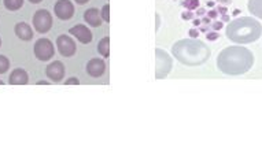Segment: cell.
<instances>
[{"mask_svg":"<svg viewBox=\"0 0 262 148\" xmlns=\"http://www.w3.org/2000/svg\"><path fill=\"white\" fill-rule=\"evenodd\" d=\"M14 33L17 34V37L24 41H29L33 39V30L25 22H18L14 27Z\"/></svg>","mask_w":262,"mask_h":148,"instance_id":"obj_13","label":"cell"},{"mask_svg":"<svg viewBox=\"0 0 262 148\" xmlns=\"http://www.w3.org/2000/svg\"><path fill=\"white\" fill-rule=\"evenodd\" d=\"M46 75L51 82H61L65 77V66L59 61H55L50 63L46 69Z\"/></svg>","mask_w":262,"mask_h":148,"instance_id":"obj_9","label":"cell"},{"mask_svg":"<svg viewBox=\"0 0 262 148\" xmlns=\"http://www.w3.org/2000/svg\"><path fill=\"white\" fill-rule=\"evenodd\" d=\"M210 54L211 51L208 44L198 39H184L176 41L172 46V55L180 63L189 68L203 65L205 62L209 61Z\"/></svg>","mask_w":262,"mask_h":148,"instance_id":"obj_2","label":"cell"},{"mask_svg":"<svg viewBox=\"0 0 262 148\" xmlns=\"http://www.w3.org/2000/svg\"><path fill=\"white\" fill-rule=\"evenodd\" d=\"M106 70V63L103 59H99V58H94L87 63V73L94 77V78H99L103 75Z\"/></svg>","mask_w":262,"mask_h":148,"instance_id":"obj_11","label":"cell"},{"mask_svg":"<svg viewBox=\"0 0 262 148\" xmlns=\"http://www.w3.org/2000/svg\"><path fill=\"white\" fill-rule=\"evenodd\" d=\"M69 33L77 37V40L82 44H89L92 41V32L85 25H76L69 30Z\"/></svg>","mask_w":262,"mask_h":148,"instance_id":"obj_10","label":"cell"},{"mask_svg":"<svg viewBox=\"0 0 262 148\" xmlns=\"http://www.w3.org/2000/svg\"><path fill=\"white\" fill-rule=\"evenodd\" d=\"M254 55L249 48L231 46L222 49L217 56V68L225 75H242L251 70Z\"/></svg>","mask_w":262,"mask_h":148,"instance_id":"obj_1","label":"cell"},{"mask_svg":"<svg viewBox=\"0 0 262 148\" xmlns=\"http://www.w3.org/2000/svg\"><path fill=\"white\" fill-rule=\"evenodd\" d=\"M201 30H202V32H208V27H206V26L201 27Z\"/></svg>","mask_w":262,"mask_h":148,"instance_id":"obj_38","label":"cell"},{"mask_svg":"<svg viewBox=\"0 0 262 148\" xmlns=\"http://www.w3.org/2000/svg\"><path fill=\"white\" fill-rule=\"evenodd\" d=\"M84 21L88 22L89 26L99 27L102 25V17L98 8H88L84 13Z\"/></svg>","mask_w":262,"mask_h":148,"instance_id":"obj_14","label":"cell"},{"mask_svg":"<svg viewBox=\"0 0 262 148\" xmlns=\"http://www.w3.org/2000/svg\"><path fill=\"white\" fill-rule=\"evenodd\" d=\"M56 47H58L59 54L62 56H65V58L73 56V55H76V51H77L76 41L70 36H66V34H62L56 39Z\"/></svg>","mask_w":262,"mask_h":148,"instance_id":"obj_7","label":"cell"},{"mask_svg":"<svg viewBox=\"0 0 262 148\" xmlns=\"http://www.w3.org/2000/svg\"><path fill=\"white\" fill-rule=\"evenodd\" d=\"M218 3H222V4H231L232 3V0H217Z\"/></svg>","mask_w":262,"mask_h":148,"instance_id":"obj_32","label":"cell"},{"mask_svg":"<svg viewBox=\"0 0 262 148\" xmlns=\"http://www.w3.org/2000/svg\"><path fill=\"white\" fill-rule=\"evenodd\" d=\"M172 66H173L172 56L166 51L157 48L155 49V78H158V80L166 78L172 70Z\"/></svg>","mask_w":262,"mask_h":148,"instance_id":"obj_4","label":"cell"},{"mask_svg":"<svg viewBox=\"0 0 262 148\" xmlns=\"http://www.w3.org/2000/svg\"><path fill=\"white\" fill-rule=\"evenodd\" d=\"M208 6L209 7H213V6H214V3H213V1H208Z\"/></svg>","mask_w":262,"mask_h":148,"instance_id":"obj_37","label":"cell"},{"mask_svg":"<svg viewBox=\"0 0 262 148\" xmlns=\"http://www.w3.org/2000/svg\"><path fill=\"white\" fill-rule=\"evenodd\" d=\"M196 10H198V11H196V15H198V17H202V15L206 14V10H205V8H196Z\"/></svg>","mask_w":262,"mask_h":148,"instance_id":"obj_28","label":"cell"},{"mask_svg":"<svg viewBox=\"0 0 262 148\" xmlns=\"http://www.w3.org/2000/svg\"><path fill=\"white\" fill-rule=\"evenodd\" d=\"M29 82V75L24 69H15L10 74L8 84L10 85H26Z\"/></svg>","mask_w":262,"mask_h":148,"instance_id":"obj_12","label":"cell"},{"mask_svg":"<svg viewBox=\"0 0 262 148\" xmlns=\"http://www.w3.org/2000/svg\"><path fill=\"white\" fill-rule=\"evenodd\" d=\"M98 52L103 56V58H108L110 56V37H103L99 44H98Z\"/></svg>","mask_w":262,"mask_h":148,"instance_id":"obj_16","label":"cell"},{"mask_svg":"<svg viewBox=\"0 0 262 148\" xmlns=\"http://www.w3.org/2000/svg\"><path fill=\"white\" fill-rule=\"evenodd\" d=\"M192 24H194V26H199L202 24V21L199 20V18H195V20L192 21Z\"/></svg>","mask_w":262,"mask_h":148,"instance_id":"obj_29","label":"cell"},{"mask_svg":"<svg viewBox=\"0 0 262 148\" xmlns=\"http://www.w3.org/2000/svg\"><path fill=\"white\" fill-rule=\"evenodd\" d=\"M217 13L218 14H222V15H224V14H227V7H218V8H217Z\"/></svg>","mask_w":262,"mask_h":148,"instance_id":"obj_27","label":"cell"},{"mask_svg":"<svg viewBox=\"0 0 262 148\" xmlns=\"http://www.w3.org/2000/svg\"><path fill=\"white\" fill-rule=\"evenodd\" d=\"M247 8L254 17L262 20V0H249Z\"/></svg>","mask_w":262,"mask_h":148,"instance_id":"obj_15","label":"cell"},{"mask_svg":"<svg viewBox=\"0 0 262 148\" xmlns=\"http://www.w3.org/2000/svg\"><path fill=\"white\" fill-rule=\"evenodd\" d=\"M39 85H48L50 84V81H46V80H40L39 82H37Z\"/></svg>","mask_w":262,"mask_h":148,"instance_id":"obj_33","label":"cell"},{"mask_svg":"<svg viewBox=\"0 0 262 148\" xmlns=\"http://www.w3.org/2000/svg\"><path fill=\"white\" fill-rule=\"evenodd\" d=\"M55 15L62 21L70 20L74 15V4L70 0H58L54 7Z\"/></svg>","mask_w":262,"mask_h":148,"instance_id":"obj_8","label":"cell"},{"mask_svg":"<svg viewBox=\"0 0 262 148\" xmlns=\"http://www.w3.org/2000/svg\"><path fill=\"white\" fill-rule=\"evenodd\" d=\"M3 4L8 11H18L24 6V0H3Z\"/></svg>","mask_w":262,"mask_h":148,"instance_id":"obj_17","label":"cell"},{"mask_svg":"<svg viewBox=\"0 0 262 148\" xmlns=\"http://www.w3.org/2000/svg\"><path fill=\"white\" fill-rule=\"evenodd\" d=\"M189 36H191V39H195V37L199 36V30L198 29H191L189 30Z\"/></svg>","mask_w":262,"mask_h":148,"instance_id":"obj_26","label":"cell"},{"mask_svg":"<svg viewBox=\"0 0 262 148\" xmlns=\"http://www.w3.org/2000/svg\"><path fill=\"white\" fill-rule=\"evenodd\" d=\"M201 21L203 22V24H206V25H210V22H211V20H210L209 17H205V18H203V20H201Z\"/></svg>","mask_w":262,"mask_h":148,"instance_id":"obj_31","label":"cell"},{"mask_svg":"<svg viewBox=\"0 0 262 148\" xmlns=\"http://www.w3.org/2000/svg\"><path fill=\"white\" fill-rule=\"evenodd\" d=\"M0 47H1V39H0Z\"/></svg>","mask_w":262,"mask_h":148,"instance_id":"obj_40","label":"cell"},{"mask_svg":"<svg viewBox=\"0 0 262 148\" xmlns=\"http://www.w3.org/2000/svg\"><path fill=\"white\" fill-rule=\"evenodd\" d=\"M30 3H33V4H37V3H40V1H43V0H29Z\"/></svg>","mask_w":262,"mask_h":148,"instance_id":"obj_36","label":"cell"},{"mask_svg":"<svg viewBox=\"0 0 262 148\" xmlns=\"http://www.w3.org/2000/svg\"><path fill=\"white\" fill-rule=\"evenodd\" d=\"M3 84H4V82H3V81L0 80V85H3Z\"/></svg>","mask_w":262,"mask_h":148,"instance_id":"obj_39","label":"cell"},{"mask_svg":"<svg viewBox=\"0 0 262 148\" xmlns=\"http://www.w3.org/2000/svg\"><path fill=\"white\" fill-rule=\"evenodd\" d=\"M89 0H76V3L77 4H85V3H88Z\"/></svg>","mask_w":262,"mask_h":148,"instance_id":"obj_34","label":"cell"},{"mask_svg":"<svg viewBox=\"0 0 262 148\" xmlns=\"http://www.w3.org/2000/svg\"><path fill=\"white\" fill-rule=\"evenodd\" d=\"M155 18H157V29H158V27H159V25H161V17L157 14V15H155Z\"/></svg>","mask_w":262,"mask_h":148,"instance_id":"obj_30","label":"cell"},{"mask_svg":"<svg viewBox=\"0 0 262 148\" xmlns=\"http://www.w3.org/2000/svg\"><path fill=\"white\" fill-rule=\"evenodd\" d=\"M217 15H218L217 10H211V11H209L208 13V17L210 18V20H215V18H217Z\"/></svg>","mask_w":262,"mask_h":148,"instance_id":"obj_25","label":"cell"},{"mask_svg":"<svg viewBox=\"0 0 262 148\" xmlns=\"http://www.w3.org/2000/svg\"><path fill=\"white\" fill-rule=\"evenodd\" d=\"M182 6L185 7L189 11H192V10H196L199 7V0H183Z\"/></svg>","mask_w":262,"mask_h":148,"instance_id":"obj_18","label":"cell"},{"mask_svg":"<svg viewBox=\"0 0 262 148\" xmlns=\"http://www.w3.org/2000/svg\"><path fill=\"white\" fill-rule=\"evenodd\" d=\"M211 27H213V30L218 32V30H221L222 29V22L221 21H215V22L211 24Z\"/></svg>","mask_w":262,"mask_h":148,"instance_id":"obj_23","label":"cell"},{"mask_svg":"<svg viewBox=\"0 0 262 148\" xmlns=\"http://www.w3.org/2000/svg\"><path fill=\"white\" fill-rule=\"evenodd\" d=\"M227 21H229V17L227 15V14H224V15H222V18H221V22H227Z\"/></svg>","mask_w":262,"mask_h":148,"instance_id":"obj_35","label":"cell"},{"mask_svg":"<svg viewBox=\"0 0 262 148\" xmlns=\"http://www.w3.org/2000/svg\"><path fill=\"white\" fill-rule=\"evenodd\" d=\"M182 18L183 20H192L194 18V13L192 11H184L182 14Z\"/></svg>","mask_w":262,"mask_h":148,"instance_id":"obj_24","label":"cell"},{"mask_svg":"<svg viewBox=\"0 0 262 148\" xmlns=\"http://www.w3.org/2000/svg\"><path fill=\"white\" fill-rule=\"evenodd\" d=\"M33 27L37 33H47L52 27V15L47 10H37L33 15Z\"/></svg>","mask_w":262,"mask_h":148,"instance_id":"obj_5","label":"cell"},{"mask_svg":"<svg viewBox=\"0 0 262 148\" xmlns=\"http://www.w3.org/2000/svg\"><path fill=\"white\" fill-rule=\"evenodd\" d=\"M65 84H66V85H79V84H80V80H79L77 77H72V78L66 80Z\"/></svg>","mask_w":262,"mask_h":148,"instance_id":"obj_22","label":"cell"},{"mask_svg":"<svg viewBox=\"0 0 262 148\" xmlns=\"http://www.w3.org/2000/svg\"><path fill=\"white\" fill-rule=\"evenodd\" d=\"M8 69H10V61H8V58L0 55V74L6 73Z\"/></svg>","mask_w":262,"mask_h":148,"instance_id":"obj_19","label":"cell"},{"mask_svg":"<svg viewBox=\"0 0 262 148\" xmlns=\"http://www.w3.org/2000/svg\"><path fill=\"white\" fill-rule=\"evenodd\" d=\"M34 55L39 61H50L55 54V47L54 44L51 43V40L48 39H39L34 44Z\"/></svg>","mask_w":262,"mask_h":148,"instance_id":"obj_6","label":"cell"},{"mask_svg":"<svg viewBox=\"0 0 262 148\" xmlns=\"http://www.w3.org/2000/svg\"><path fill=\"white\" fill-rule=\"evenodd\" d=\"M101 17L102 20H105L106 22H110V6L106 4V6H103L101 11Z\"/></svg>","mask_w":262,"mask_h":148,"instance_id":"obj_20","label":"cell"},{"mask_svg":"<svg viewBox=\"0 0 262 148\" xmlns=\"http://www.w3.org/2000/svg\"><path fill=\"white\" fill-rule=\"evenodd\" d=\"M262 34V25L251 17L235 18L225 27V36L235 44H250Z\"/></svg>","mask_w":262,"mask_h":148,"instance_id":"obj_3","label":"cell"},{"mask_svg":"<svg viewBox=\"0 0 262 148\" xmlns=\"http://www.w3.org/2000/svg\"><path fill=\"white\" fill-rule=\"evenodd\" d=\"M218 37H220V33H218V32H215V30L214 32H211V33L206 34V39H208L209 41H215Z\"/></svg>","mask_w":262,"mask_h":148,"instance_id":"obj_21","label":"cell"}]
</instances>
